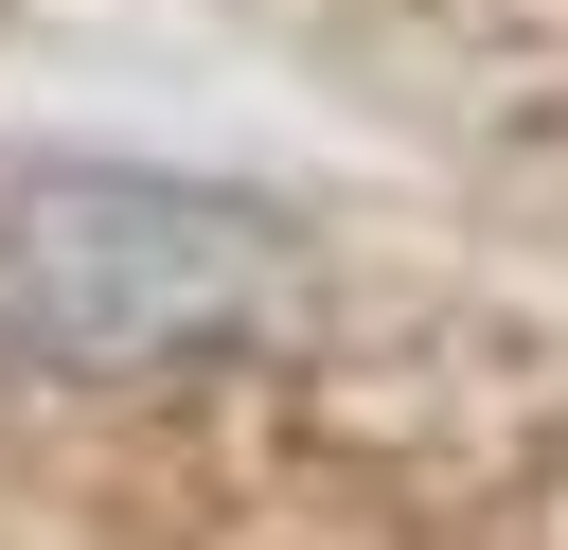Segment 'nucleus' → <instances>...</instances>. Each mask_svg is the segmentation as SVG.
Listing matches in <instances>:
<instances>
[{"instance_id":"1","label":"nucleus","mask_w":568,"mask_h":550,"mask_svg":"<svg viewBox=\"0 0 568 550\" xmlns=\"http://www.w3.org/2000/svg\"><path fill=\"white\" fill-rule=\"evenodd\" d=\"M320 302V248L160 160H0V355L36 373H195L231 337H284Z\"/></svg>"}]
</instances>
